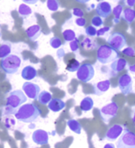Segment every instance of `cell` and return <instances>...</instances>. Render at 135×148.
<instances>
[{
    "label": "cell",
    "instance_id": "cell-1",
    "mask_svg": "<svg viewBox=\"0 0 135 148\" xmlns=\"http://www.w3.org/2000/svg\"><path fill=\"white\" fill-rule=\"evenodd\" d=\"M27 101V96L21 90L11 91L6 99V104L3 110V115L15 114L19 109Z\"/></svg>",
    "mask_w": 135,
    "mask_h": 148
},
{
    "label": "cell",
    "instance_id": "cell-2",
    "mask_svg": "<svg viewBox=\"0 0 135 148\" xmlns=\"http://www.w3.org/2000/svg\"><path fill=\"white\" fill-rule=\"evenodd\" d=\"M41 110L34 103H26L21 106L14 114L15 118L21 122L32 123L40 117Z\"/></svg>",
    "mask_w": 135,
    "mask_h": 148
},
{
    "label": "cell",
    "instance_id": "cell-3",
    "mask_svg": "<svg viewBox=\"0 0 135 148\" xmlns=\"http://www.w3.org/2000/svg\"><path fill=\"white\" fill-rule=\"evenodd\" d=\"M118 58L115 49L107 45H101L97 50V60L103 65L114 62Z\"/></svg>",
    "mask_w": 135,
    "mask_h": 148
},
{
    "label": "cell",
    "instance_id": "cell-4",
    "mask_svg": "<svg viewBox=\"0 0 135 148\" xmlns=\"http://www.w3.org/2000/svg\"><path fill=\"white\" fill-rule=\"evenodd\" d=\"M21 64V60L17 55L10 54L5 58L1 60V67L7 74H14L19 69Z\"/></svg>",
    "mask_w": 135,
    "mask_h": 148
},
{
    "label": "cell",
    "instance_id": "cell-5",
    "mask_svg": "<svg viewBox=\"0 0 135 148\" xmlns=\"http://www.w3.org/2000/svg\"><path fill=\"white\" fill-rule=\"evenodd\" d=\"M117 148H135V133L125 128L116 143Z\"/></svg>",
    "mask_w": 135,
    "mask_h": 148
},
{
    "label": "cell",
    "instance_id": "cell-6",
    "mask_svg": "<svg viewBox=\"0 0 135 148\" xmlns=\"http://www.w3.org/2000/svg\"><path fill=\"white\" fill-rule=\"evenodd\" d=\"M118 106L115 102H112L107 104L106 106H103L100 110L101 119L106 124L109 123L111 120L116 117V115L118 114Z\"/></svg>",
    "mask_w": 135,
    "mask_h": 148
},
{
    "label": "cell",
    "instance_id": "cell-7",
    "mask_svg": "<svg viewBox=\"0 0 135 148\" xmlns=\"http://www.w3.org/2000/svg\"><path fill=\"white\" fill-rule=\"evenodd\" d=\"M95 74L93 66L89 63H85L77 71V78L83 83H88L92 80Z\"/></svg>",
    "mask_w": 135,
    "mask_h": 148
},
{
    "label": "cell",
    "instance_id": "cell-8",
    "mask_svg": "<svg viewBox=\"0 0 135 148\" xmlns=\"http://www.w3.org/2000/svg\"><path fill=\"white\" fill-rule=\"evenodd\" d=\"M107 42L109 44L110 47L115 49V51L116 50L120 51L127 46V39L123 33L118 32H113L112 35H110Z\"/></svg>",
    "mask_w": 135,
    "mask_h": 148
},
{
    "label": "cell",
    "instance_id": "cell-9",
    "mask_svg": "<svg viewBox=\"0 0 135 148\" xmlns=\"http://www.w3.org/2000/svg\"><path fill=\"white\" fill-rule=\"evenodd\" d=\"M118 88L123 95L130 94L132 92L133 81L129 74H124L118 78Z\"/></svg>",
    "mask_w": 135,
    "mask_h": 148
},
{
    "label": "cell",
    "instance_id": "cell-10",
    "mask_svg": "<svg viewBox=\"0 0 135 148\" xmlns=\"http://www.w3.org/2000/svg\"><path fill=\"white\" fill-rule=\"evenodd\" d=\"M24 93L26 95V96L29 97L31 99H37L38 96L40 93V88L37 84L33 83L25 82L22 85Z\"/></svg>",
    "mask_w": 135,
    "mask_h": 148
},
{
    "label": "cell",
    "instance_id": "cell-11",
    "mask_svg": "<svg viewBox=\"0 0 135 148\" xmlns=\"http://www.w3.org/2000/svg\"><path fill=\"white\" fill-rule=\"evenodd\" d=\"M32 139L37 145H46L48 143V133L43 129H37L32 133Z\"/></svg>",
    "mask_w": 135,
    "mask_h": 148
},
{
    "label": "cell",
    "instance_id": "cell-12",
    "mask_svg": "<svg viewBox=\"0 0 135 148\" xmlns=\"http://www.w3.org/2000/svg\"><path fill=\"white\" fill-rule=\"evenodd\" d=\"M123 132V127L121 125H114L107 131L105 139L109 141H115L120 136Z\"/></svg>",
    "mask_w": 135,
    "mask_h": 148
},
{
    "label": "cell",
    "instance_id": "cell-13",
    "mask_svg": "<svg viewBox=\"0 0 135 148\" xmlns=\"http://www.w3.org/2000/svg\"><path fill=\"white\" fill-rule=\"evenodd\" d=\"M96 11L101 17L107 18V17H109L112 14V6L107 2H101L97 4L96 8Z\"/></svg>",
    "mask_w": 135,
    "mask_h": 148
},
{
    "label": "cell",
    "instance_id": "cell-14",
    "mask_svg": "<svg viewBox=\"0 0 135 148\" xmlns=\"http://www.w3.org/2000/svg\"><path fill=\"white\" fill-rule=\"evenodd\" d=\"M111 87V83L109 80H105L101 82H98L97 84H94V94L96 95H102L106 92Z\"/></svg>",
    "mask_w": 135,
    "mask_h": 148
},
{
    "label": "cell",
    "instance_id": "cell-15",
    "mask_svg": "<svg viewBox=\"0 0 135 148\" xmlns=\"http://www.w3.org/2000/svg\"><path fill=\"white\" fill-rule=\"evenodd\" d=\"M41 32H42L41 27L39 25H34L30 26L25 30L26 35L28 36L29 40H31L32 41L37 40L41 34Z\"/></svg>",
    "mask_w": 135,
    "mask_h": 148
},
{
    "label": "cell",
    "instance_id": "cell-16",
    "mask_svg": "<svg viewBox=\"0 0 135 148\" xmlns=\"http://www.w3.org/2000/svg\"><path fill=\"white\" fill-rule=\"evenodd\" d=\"M65 106H66V104L63 101L59 99H57V98L52 99L48 106L49 110H52V112H55V113L63 110L65 108Z\"/></svg>",
    "mask_w": 135,
    "mask_h": 148
},
{
    "label": "cell",
    "instance_id": "cell-17",
    "mask_svg": "<svg viewBox=\"0 0 135 148\" xmlns=\"http://www.w3.org/2000/svg\"><path fill=\"white\" fill-rule=\"evenodd\" d=\"M37 76V69L32 66H27L21 71V77L25 80H32Z\"/></svg>",
    "mask_w": 135,
    "mask_h": 148
},
{
    "label": "cell",
    "instance_id": "cell-18",
    "mask_svg": "<svg viewBox=\"0 0 135 148\" xmlns=\"http://www.w3.org/2000/svg\"><path fill=\"white\" fill-rule=\"evenodd\" d=\"M127 65V60L124 58H118V59L115 60L114 62H112L111 64V69L112 71L115 73H119L126 68Z\"/></svg>",
    "mask_w": 135,
    "mask_h": 148
},
{
    "label": "cell",
    "instance_id": "cell-19",
    "mask_svg": "<svg viewBox=\"0 0 135 148\" xmlns=\"http://www.w3.org/2000/svg\"><path fill=\"white\" fill-rule=\"evenodd\" d=\"M94 102L91 97H85L81 100L80 103V109L82 112H88L93 108Z\"/></svg>",
    "mask_w": 135,
    "mask_h": 148
},
{
    "label": "cell",
    "instance_id": "cell-20",
    "mask_svg": "<svg viewBox=\"0 0 135 148\" xmlns=\"http://www.w3.org/2000/svg\"><path fill=\"white\" fill-rule=\"evenodd\" d=\"M66 124H67V126L69 127L71 131L77 134H81V125L77 120L70 119L67 121Z\"/></svg>",
    "mask_w": 135,
    "mask_h": 148
},
{
    "label": "cell",
    "instance_id": "cell-21",
    "mask_svg": "<svg viewBox=\"0 0 135 148\" xmlns=\"http://www.w3.org/2000/svg\"><path fill=\"white\" fill-rule=\"evenodd\" d=\"M123 19L127 21L128 24L132 23L135 19V10L133 9H125L123 12Z\"/></svg>",
    "mask_w": 135,
    "mask_h": 148
},
{
    "label": "cell",
    "instance_id": "cell-22",
    "mask_svg": "<svg viewBox=\"0 0 135 148\" xmlns=\"http://www.w3.org/2000/svg\"><path fill=\"white\" fill-rule=\"evenodd\" d=\"M38 102L41 103L42 105H47L50 103V101L52 99V94L47 91H41L38 96Z\"/></svg>",
    "mask_w": 135,
    "mask_h": 148
},
{
    "label": "cell",
    "instance_id": "cell-23",
    "mask_svg": "<svg viewBox=\"0 0 135 148\" xmlns=\"http://www.w3.org/2000/svg\"><path fill=\"white\" fill-rule=\"evenodd\" d=\"M11 53V45L10 43H4L0 46V58L3 59Z\"/></svg>",
    "mask_w": 135,
    "mask_h": 148
},
{
    "label": "cell",
    "instance_id": "cell-24",
    "mask_svg": "<svg viewBox=\"0 0 135 148\" xmlns=\"http://www.w3.org/2000/svg\"><path fill=\"white\" fill-rule=\"evenodd\" d=\"M32 9L25 4H21L18 7V14L21 17H28L30 14H32Z\"/></svg>",
    "mask_w": 135,
    "mask_h": 148
},
{
    "label": "cell",
    "instance_id": "cell-25",
    "mask_svg": "<svg viewBox=\"0 0 135 148\" xmlns=\"http://www.w3.org/2000/svg\"><path fill=\"white\" fill-rule=\"evenodd\" d=\"M80 62H78V60L73 59L70 61V62L68 63V65L66 66V69L69 72H74L78 71V69L80 68Z\"/></svg>",
    "mask_w": 135,
    "mask_h": 148
},
{
    "label": "cell",
    "instance_id": "cell-26",
    "mask_svg": "<svg viewBox=\"0 0 135 148\" xmlns=\"http://www.w3.org/2000/svg\"><path fill=\"white\" fill-rule=\"evenodd\" d=\"M63 36L65 41L66 42H71L76 39V34L75 32L71 29H66L63 32Z\"/></svg>",
    "mask_w": 135,
    "mask_h": 148
},
{
    "label": "cell",
    "instance_id": "cell-27",
    "mask_svg": "<svg viewBox=\"0 0 135 148\" xmlns=\"http://www.w3.org/2000/svg\"><path fill=\"white\" fill-rule=\"evenodd\" d=\"M123 6L122 5H118L112 10V13L114 14V17H115V18H114V22L115 23L119 22L120 16L122 14V12H123Z\"/></svg>",
    "mask_w": 135,
    "mask_h": 148
},
{
    "label": "cell",
    "instance_id": "cell-28",
    "mask_svg": "<svg viewBox=\"0 0 135 148\" xmlns=\"http://www.w3.org/2000/svg\"><path fill=\"white\" fill-rule=\"evenodd\" d=\"M47 7L52 12L57 11L59 8V3L58 0H47Z\"/></svg>",
    "mask_w": 135,
    "mask_h": 148
},
{
    "label": "cell",
    "instance_id": "cell-29",
    "mask_svg": "<svg viewBox=\"0 0 135 148\" xmlns=\"http://www.w3.org/2000/svg\"><path fill=\"white\" fill-rule=\"evenodd\" d=\"M50 43V45L52 47H53L54 49H58L60 47L63 43H62V40H61L60 38H59L57 36H54L51 38V40L49 41Z\"/></svg>",
    "mask_w": 135,
    "mask_h": 148
},
{
    "label": "cell",
    "instance_id": "cell-30",
    "mask_svg": "<svg viewBox=\"0 0 135 148\" xmlns=\"http://www.w3.org/2000/svg\"><path fill=\"white\" fill-rule=\"evenodd\" d=\"M92 25L94 27H101L103 25V20L100 16H95L92 17Z\"/></svg>",
    "mask_w": 135,
    "mask_h": 148
},
{
    "label": "cell",
    "instance_id": "cell-31",
    "mask_svg": "<svg viewBox=\"0 0 135 148\" xmlns=\"http://www.w3.org/2000/svg\"><path fill=\"white\" fill-rule=\"evenodd\" d=\"M96 32H97V30L96 29L94 26L89 25L85 29V33L89 36H96Z\"/></svg>",
    "mask_w": 135,
    "mask_h": 148
},
{
    "label": "cell",
    "instance_id": "cell-32",
    "mask_svg": "<svg viewBox=\"0 0 135 148\" xmlns=\"http://www.w3.org/2000/svg\"><path fill=\"white\" fill-rule=\"evenodd\" d=\"M78 43H79V40L77 38L70 43V47L73 52H77L78 51Z\"/></svg>",
    "mask_w": 135,
    "mask_h": 148
},
{
    "label": "cell",
    "instance_id": "cell-33",
    "mask_svg": "<svg viewBox=\"0 0 135 148\" xmlns=\"http://www.w3.org/2000/svg\"><path fill=\"white\" fill-rule=\"evenodd\" d=\"M123 53L128 57H134L135 56V51L133 47H128L126 49H124L123 51Z\"/></svg>",
    "mask_w": 135,
    "mask_h": 148
},
{
    "label": "cell",
    "instance_id": "cell-34",
    "mask_svg": "<svg viewBox=\"0 0 135 148\" xmlns=\"http://www.w3.org/2000/svg\"><path fill=\"white\" fill-rule=\"evenodd\" d=\"M109 30L110 27H108V26H105V27H103V28H101V29H99L97 31V32H96V36H103V35L105 34L106 32H107Z\"/></svg>",
    "mask_w": 135,
    "mask_h": 148
},
{
    "label": "cell",
    "instance_id": "cell-35",
    "mask_svg": "<svg viewBox=\"0 0 135 148\" xmlns=\"http://www.w3.org/2000/svg\"><path fill=\"white\" fill-rule=\"evenodd\" d=\"M73 14L78 17H82L84 16V12L80 8H74L73 9Z\"/></svg>",
    "mask_w": 135,
    "mask_h": 148
},
{
    "label": "cell",
    "instance_id": "cell-36",
    "mask_svg": "<svg viewBox=\"0 0 135 148\" xmlns=\"http://www.w3.org/2000/svg\"><path fill=\"white\" fill-rule=\"evenodd\" d=\"M75 23H76L77 25L80 26V27H84L86 25V20L83 17H78L75 20Z\"/></svg>",
    "mask_w": 135,
    "mask_h": 148
},
{
    "label": "cell",
    "instance_id": "cell-37",
    "mask_svg": "<svg viewBox=\"0 0 135 148\" xmlns=\"http://www.w3.org/2000/svg\"><path fill=\"white\" fill-rule=\"evenodd\" d=\"M81 46H82L83 47H85L89 48L90 47H92V40H90V39H89V38H86V39L81 43Z\"/></svg>",
    "mask_w": 135,
    "mask_h": 148
},
{
    "label": "cell",
    "instance_id": "cell-38",
    "mask_svg": "<svg viewBox=\"0 0 135 148\" xmlns=\"http://www.w3.org/2000/svg\"><path fill=\"white\" fill-rule=\"evenodd\" d=\"M39 0H22V2H24L26 4H29V5H33L37 3Z\"/></svg>",
    "mask_w": 135,
    "mask_h": 148
},
{
    "label": "cell",
    "instance_id": "cell-39",
    "mask_svg": "<svg viewBox=\"0 0 135 148\" xmlns=\"http://www.w3.org/2000/svg\"><path fill=\"white\" fill-rule=\"evenodd\" d=\"M127 4L130 7H133L135 5V0H127Z\"/></svg>",
    "mask_w": 135,
    "mask_h": 148
},
{
    "label": "cell",
    "instance_id": "cell-40",
    "mask_svg": "<svg viewBox=\"0 0 135 148\" xmlns=\"http://www.w3.org/2000/svg\"><path fill=\"white\" fill-rule=\"evenodd\" d=\"M103 148H115V147L113 143H107L103 147Z\"/></svg>",
    "mask_w": 135,
    "mask_h": 148
},
{
    "label": "cell",
    "instance_id": "cell-41",
    "mask_svg": "<svg viewBox=\"0 0 135 148\" xmlns=\"http://www.w3.org/2000/svg\"><path fill=\"white\" fill-rule=\"evenodd\" d=\"M129 70L131 72V73H135V64L134 65H132V66H129Z\"/></svg>",
    "mask_w": 135,
    "mask_h": 148
},
{
    "label": "cell",
    "instance_id": "cell-42",
    "mask_svg": "<svg viewBox=\"0 0 135 148\" xmlns=\"http://www.w3.org/2000/svg\"><path fill=\"white\" fill-rule=\"evenodd\" d=\"M76 2H78V3H86L88 2H89L90 0H75Z\"/></svg>",
    "mask_w": 135,
    "mask_h": 148
},
{
    "label": "cell",
    "instance_id": "cell-43",
    "mask_svg": "<svg viewBox=\"0 0 135 148\" xmlns=\"http://www.w3.org/2000/svg\"><path fill=\"white\" fill-rule=\"evenodd\" d=\"M133 121H134V123H135V111L134 114V117H133Z\"/></svg>",
    "mask_w": 135,
    "mask_h": 148
},
{
    "label": "cell",
    "instance_id": "cell-44",
    "mask_svg": "<svg viewBox=\"0 0 135 148\" xmlns=\"http://www.w3.org/2000/svg\"><path fill=\"white\" fill-rule=\"evenodd\" d=\"M1 36H2V34H1V32H0V38H1Z\"/></svg>",
    "mask_w": 135,
    "mask_h": 148
},
{
    "label": "cell",
    "instance_id": "cell-45",
    "mask_svg": "<svg viewBox=\"0 0 135 148\" xmlns=\"http://www.w3.org/2000/svg\"><path fill=\"white\" fill-rule=\"evenodd\" d=\"M134 125H135V123H134Z\"/></svg>",
    "mask_w": 135,
    "mask_h": 148
}]
</instances>
